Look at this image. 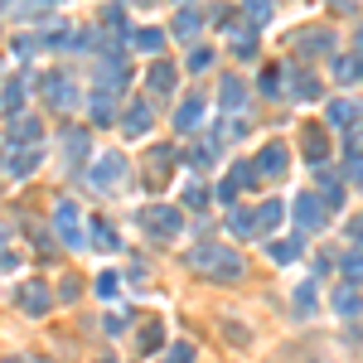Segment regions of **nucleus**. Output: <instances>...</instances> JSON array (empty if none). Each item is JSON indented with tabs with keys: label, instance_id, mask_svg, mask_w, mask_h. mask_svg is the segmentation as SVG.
Listing matches in <instances>:
<instances>
[{
	"label": "nucleus",
	"instance_id": "f257e3e1",
	"mask_svg": "<svg viewBox=\"0 0 363 363\" xmlns=\"http://www.w3.org/2000/svg\"><path fill=\"white\" fill-rule=\"evenodd\" d=\"M194 267L203 276H213V281H238L242 276V257L233 247H199L194 252Z\"/></svg>",
	"mask_w": 363,
	"mask_h": 363
},
{
	"label": "nucleus",
	"instance_id": "f03ea898",
	"mask_svg": "<svg viewBox=\"0 0 363 363\" xmlns=\"http://www.w3.org/2000/svg\"><path fill=\"white\" fill-rule=\"evenodd\" d=\"M141 228H146V233H155V238H175V233H180V208L155 203V208H146V213H141Z\"/></svg>",
	"mask_w": 363,
	"mask_h": 363
},
{
	"label": "nucleus",
	"instance_id": "7ed1b4c3",
	"mask_svg": "<svg viewBox=\"0 0 363 363\" xmlns=\"http://www.w3.org/2000/svg\"><path fill=\"white\" fill-rule=\"evenodd\" d=\"M54 223H59V233H63V242H68V247H83V242H88V233L78 228V208H73V203H59Z\"/></svg>",
	"mask_w": 363,
	"mask_h": 363
},
{
	"label": "nucleus",
	"instance_id": "20e7f679",
	"mask_svg": "<svg viewBox=\"0 0 363 363\" xmlns=\"http://www.w3.org/2000/svg\"><path fill=\"white\" fill-rule=\"evenodd\" d=\"M252 175H257V184H262V180H276V175H286V146H267V150L257 155Z\"/></svg>",
	"mask_w": 363,
	"mask_h": 363
},
{
	"label": "nucleus",
	"instance_id": "39448f33",
	"mask_svg": "<svg viewBox=\"0 0 363 363\" xmlns=\"http://www.w3.org/2000/svg\"><path fill=\"white\" fill-rule=\"evenodd\" d=\"M295 223H300V228H320V223H325V203H320L315 194H300V199H295Z\"/></svg>",
	"mask_w": 363,
	"mask_h": 363
},
{
	"label": "nucleus",
	"instance_id": "423d86ee",
	"mask_svg": "<svg viewBox=\"0 0 363 363\" xmlns=\"http://www.w3.org/2000/svg\"><path fill=\"white\" fill-rule=\"evenodd\" d=\"M121 170H126V160H121V155H102V160H97V170H92V184H97V189H111V184L121 180Z\"/></svg>",
	"mask_w": 363,
	"mask_h": 363
},
{
	"label": "nucleus",
	"instance_id": "0eeeda50",
	"mask_svg": "<svg viewBox=\"0 0 363 363\" xmlns=\"http://www.w3.org/2000/svg\"><path fill=\"white\" fill-rule=\"evenodd\" d=\"M44 92H49V102H54V107H73V102H78L73 78H63V73H54V78L44 83Z\"/></svg>",
	"mask_w": 363,
	"mask_h": 363
},
{
	"label": "nucleus",
	"instance_id": "6e6552de",
	"mask_svg": "<svg viewBox=\"0 0 363 363\" xmlns=\"http://www.w3.org/2000/svg\"><path fill=\"white\" fill-rule=\"evenodd\" d=\"M150 131V107H131L126 111V136H146Z\"/></svg>",
	"mask_w": 363,
	"mask_h": 363
},
{
	"label": "nucleus",
	"instance_id": "1a4fd4ad",
	"mask_svg": "<svg viewBox=\"0 0 363 363\" xmlns=\"http://www.w3.org/2000/svg\"><path fill=\"white\" fill-rule=\"evenodd\" d=\"M20 305H24V310H29V315H44V310H49V291H44V286H29V291H24V300H20Z\"/></svg>",
	"mask_w": 363,
	"mask_h": 363
},
{
	"label": "nucleus",
	"instance_id": "9d476101",
	"mask_svg": "<svg viewBox=\"0 0 363 363\" xmlns=\"http://www.w3.org/2000/svg\"><path fill=\"white\" fill-rule=\"evenodd\" d=\"M295 252H300V238H286V242H272V262H276V267L295 262Z\"/></svg>",
	"mask_w": 363,
	"mask_h": 363
},
{
	"label": "nucleus",
	"instance_id": "9b49d317",
	"mask_svg": "<svg viewBox=\"0 0 363 363\" xmlns=\"http://www.w3.org/2000/svg\"><path fill=\"white\" fill-rule=\"evenodd\" d=\"M334 310H339V315H354V310H363V295L354 291V286H344L339 300H334Z\"/></svg>",
	"mask_w": 363,
	"mask_h": 363
},
{
	"label": "nucleus",
	"instance_id": "f8f14e48",
	"mask_svg": "<svg viewBox=\"0 0 363 363\" xmlns=\"http://www.w3.org/2000/svg\"><path fill=\"white\" fill-rule=\"evenodd\" d=\"M242 97H247V92H242L238 78H223V107H228V111H238V107H242Z\"/></svg>",
	"mask_w": 363,
	"mask_h": 363
},
{
	"label": "nucleus",
	"instance_id": "ddd939ff",
	"mask_svg": "<svg viewBox=\"0 0 363 363\" xmlns=\"http://www.w3.org/2000/svg\"><path fill=\"white\" fill-rule=\"evenodd\" d=\"M252 223H257V228H276V223H281V203H262V208H257V213H252Z\"/></svg>",
	"mask_w": 363,
	"mask_h": 363
},
{
	"label": "nucleus",
	"instance_id": "4468645a",
	"mask_svg": "<svg viewBox=\"0 0 363 363\" xmlns=\"http://www.w3.org/2000/svg\"><path fill=\"white\" fill-rule=\"evenodd\" d=\"M305 155H310V160H325V155H330V146H325V136H320L315 126L305 131Z\"/></svg>",
	"mask_w": 363,
	"mask_h": 363
},
{
	"label": "nucleus",
	"instance_id": "2eb2a0df",
	"mask_svg": "<svg viewBox=\"0 0 363 363\" xmlns=\"http://www.w3.org/2000/svg\"><path fill=\"white\" fill-rule=\"evenodd\" d=\"M199 116H203V102L194 97L189 107H180V116H175V121H180V131H189V126H199Z\"/></svg>",
	"mask_w": 363,
	"mask_h": 363
},
{
	"label": "nucleus",
	"instance_id": "dca6fc26",
	"mask_svg": "<svg viewBox=\"0 0 363 363\" xmlns=\"http://www.w3.org/2000/svg\"><path fill=\"white\" fill-rule=\"evenodd\" d=\"M150 88H155V92H175V68H165V63H160V68L150 73Z\"/></svg>",
	"mask_w": 363,
	"mask_h": 363
},
{
	"label": "nucleus",
	"instance_id": "f3484780",
	"mask_svg": "<svg viewBox=\"0 0 363 363\" xmlns=\"http://www.w3.org/2000/svg\"><path fill=\"white\" fill-rule=\"evenodd\" d=\"M136 44H141L146 54H155V49H165V34H160V29H146V34H136Z\"/></svg>",
	"mask_w": 363,
	"mask_h": 363
},
{
	"label": "nucleus",
	"instance_id": "a211bd4d",
	"mask_svg": "<svg viewBox=\"0 0 363 363\" xmlns=\"http://www.w3.org/2000/svg\"><path fill=\"white\" fill-rule=\"evenodd\" d=\"M10 136H20V141H29V136H39V126H34L29 116H20V121L10 126ZM20 141H15V146H20Z\"/></svg>",
	"mask_w": 363,
	"mask_h": 363
},
{
	"label": "nucleus",
	"instance_id": "6ab92c4d",
	"mask_svg": "<svg viewBox=\"0 0 363 363\" xmlns=\"http://www.w3.org/2000/svg\"><path fill=\"white\" fill-rule=\"evenodd\" d=\"M208 63H213V49H194V54H189V68H194V73H203Z\"/></svg>",
	"mask_w": 363,
	"mask_h": 363
},
{
	"label": "nucleus",
	"instance_id": "aec40b11",
	"mask_svg": "<svg viewBox=\"0 0 363 363\" xmlns=\"http://www.w3.org/2000/svg\"><path fill=\"white\" fill-rule=\"evenodd\" d=\"M330 121H334V126L354 121V107H349V102H334V107H330Z\"/></svg>",
	"mask_w": 363,
	"mask_h": 363
},
{
	"label": "nucleus",
	"instance_id": "412c9836",
	"mask_svg": "<svg viewBox=\"0 0 363 363\" xmlns=\"http://www.w3.org/2000/svg\"><path fill=\"white\" fill-rule=\"evenodd\" d=\"M184 203H189V208H208V189H199V184H189V194H184Z\"/></svg>",
	"mask_w": 363,
	"mask_h": 363
},
{
	"label": "nucleus",
	"instance_id": "4be33fe9",
	"mask_svg": "<svg viewBox=\"0 0 363 363\" xmlns=\"http://www.w3.org/2000/svg\"><path fill=\"white\" fill-rule=\"evenodd\" d=\"M194 29H199V15H189V10H184L180 20H175V34H184V39H189Z\"/></svg>",
	"mask_w": 363,
	"mask_h": 363
},
{
	"label": "nucleus",
	"instance_id": "5701e85b",
	"mask_svg": "<svg viewBox=\"0 0 363 363\" xmlns=\"http://www.w3.org/2000/svg\"><path fill=\"white\" fill-rule=\"evenodd\" d=\"M111 97H92V121H111Z\"/></svg>",
	"mask_w": 363,
	"mask_h": 363
},
{
	"label": "nucleus",
	"instance_id": "b1692460",
	"mask_svg": "<svg viewBox=\"0 0 363 363\" xmlns=\"http://www.w3.org/2000/svg\"><path fill=\"white\" fill-rule=\"evenodd\" d=\"M0 97H5V102H0L5 111H20V83H10V88L0 92Z\"/></svg>",
	"mask_w": 363,
	"mask_h": 363
},
{
	"label": "nucleus",
	"instance_id": "393cba45",
	"mask_svg": "<svg viewBox=\"0 0 363 363\" xmlns=\"http://www.w3.org/2000/svg\"><path fill=\"white\" fill-rule=\"evenodd\" d=\"M34 165H39V155H20V160H15V165H10V175H29V170H34Z\"/></svg>",
	"mask_w": 363,
	"mask_h": 363
},
{
	"label": "nucleus",
	"instance_id": "a878e982",
	"mask_svg": "<svg viewBox=\"0 0 363 363\" xmlns=\"http://www.w3.org/2000/svg\"><path fill=\"white\" fill-rule=\"evenodd\" d=\"M160 344V325H146V334H141V349H155Z\"/></svg>",
	"mask_w": 363,
	"mask_h": 363
},
{
	"label": "nucleus",
	"instance_id": "bb28decb",
	"mask_svg": "<svg viewBox=\"0 0 363 363\" xmlns=\"http://www.w3.org/2000/svg\"><path fill=\"white\" fill-rule=\"evenodd\" d=\"M344 272H349V276H363V252H349V257H344Z\"/></svg>",
	"mask_w": 363,
	"mask_h": 363
},
{
	"label": "nucleus",
	"instance_id": "cd10ccee",
	"mask_svg": "<svg viewBox=\"0 0 363 363\" xmlns=\"http://www.w3.org/2000/svg\"><path fill=\"white\" fill-rule=\"evenodd\" d=\"M310 295H315V286H300L295 291V310H310Z\"/></svg>",
	"mask_w": 363,
	"mask_h": 363
},
{
	"label": "nucleus",
	"instance_id": "c85d7f7f",
	"mask_svg": "<svg viewBox=\"0 0 363 363\" xmlns=\"http://www.w3.org/2000/svg\"><path fill=\"white\" fill-rule=\"evenodd\" d=\"M97 291H102V295H111V291H116V276H111V272L97 276Z\"/></svg>",
	"mask_w": 363,
	"mask_h": 363
},
{
	"label": "nucleus",
	"instance_id": "c756f323",
	"mask_svg": "<svg viewBox=\"0 0 363 363\" xmlns=\"http://www.w3.org/2000/svg\"><path fill=\"white\" fill-rule=\"evenodd\" d=\"M276 88H281V73H276V68H272V73L262 78V92H276Z\"/></svg>",
	"mask_w": 363,
	"mask_h": 363
},
{
	"label": "nucleus",
	"instance_id": "7c9ffc66",
	"mask_svg": "<svg viewBox=\"0 0 363 363\" xmlns=\"http://www.w3.org/2000/svg\"><path fill=\"white\" fill-rule=\"evenodd\" d=\"M354 242H363V218H359V223H354Z\"/></svg>",
	"mask_w": 363,
	"mask_h": 363
},
{
	"label": "nucleus",
	"instance_id": "2f4dec72",
	"mask_svg": "<svg viewBox=\"0 0 363 363\" xmlns=\"http://www.w3.org/2000/svg\"><path fill=\"white\" fill-rule=\"evenodd\" d=\"M15 363H24V359H15Z\"/></svg>",
	"mask_w": 363,
	"mask_h": 363
},
{
	"label": "nucleus",
	"instance_id": "473e14b6",
	"mask_svg": "<svg viewBox=\"0 0 363 363\" xmlns=\"http://www.w3.org/2000/svg\"><path fill=\"white\" fill-rule=\"evenodd\" d=\"M102 363H111V359H102Z\"/></svg>",
	"mask_w": 363,
	"mask_h": 363
}]
</instances>
